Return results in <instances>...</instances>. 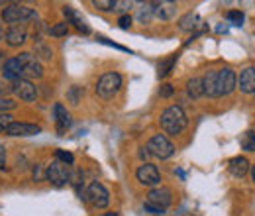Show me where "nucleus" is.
<instances>
[{"mask_svg": "<svg viewBox=\"0 0 255 216\" xmlns=\"http://www.w3.org/2000/svg\"><path fill=\"white\" fill-rule=\"evenodd\" d=\"M45 179L53 187H63L69 183V169L65 167V163H61L59 159L53 161L51 165H47L45 169Z\"/></svg>", "mask_w": 255, "mask_h": 216, "instance_id": "39448f33", "label": "nucleus"}, {"mask_svg": "<svg viewBox=\"0 0 255 216\" xmlns=\"http://www.w3.org/2000/svg\"><path fill=\"white\" fill-rule=\"evenodd\" d=\"M131 6H133V2H128V0L126 2H120V0H116V8H114V10H118V12H128Z\"/></svg>", "mask_w": 255, "mask_h": 216, "instance_id": "c9c22d12", "label": "nucleus"}, {"mask_svg": "<svg viewBox=\"0 0 255 216\" xmlns=\"http://www.w3.org/2000/svg\"><path fill=\"white\" fill-rule=\"evenodd\" d=\"M240 144H242V148H244L246 152H255V132L254 130H248V132L242 136Z\"/></svg>", "mask_w": 255, "mask_h": 216, "instance_id": "5701e85b", "label": "nucleus"}, {"mask_svg": "<svg viewBox=\"0 0 255 216\" xmlns=\"http://www.w3.org/2000/svg\"><path fill=\"white\" fill-rule=\"evenodd\" d=\"M228 169H230V173H232L234 177L242 179V177H246V175H248V171H250V161H248L246 157H242V155L232 157V159H230Z\"/></svg>", "mask_w": 255, "mask_h": 216, "instance_id": "dca6fc26", "label": "nucleus"}, {"mask_svg": "<svg viewBox=\"0 0 255 216\" xmlns=\"http://www.w3.org/2000/svg\"><path fill=\"white\" fill-rule=\"evenodd\" d=\"M135 177L141 185L145 187H157L161 183V173L153 163H141L135 171Z\"/></svg>", "mask_w": 255, "mask_h": 216, "instance_id": "0eeeda50", "label": "nucleus"}, {"mask_svg": "<svg viewBox=\"0 0 255 216\" xmlns=\"http://www.w3.org/2000/svg\"><path fill=\"white\" fill-rule=\"evenodd\" d=\"M4 165H6V150L0 144V169H4Z\"/></svg>", "mask_w": 255, "mask_h": 216, "instance_id": "4c0bfd02", "label": "nucleus"}, {"mask_svg": "<svg viewBox=\"0 0 255 216\" xmlns=\"http://www.w3.org/2000/svg\"><path fill=\"white\" fill-rule=\"evenodd\" d=\"M177 14V4L175 2H153V16L161 20H171Z\"/></svg>", "mask_w": 255, "mask_h": 216, "instance_id": "6ab92c4d", "label": "nucleus"}, {"mask_svg": "<svg viewBox=\"0 0 255 216\" xmlns=\"http://www.w3.org/2000/svg\"><path fill=\"white\" fill-rule=\"evenodd\" d=\"M147 152L151 155H155V157H159V159H169L171 155L175 154V146L169 142L167 136L155 134V136L147 142Z\"/></svg>", "mask_w": 255, "mask_h": 216, "instance_id": "20e7f679", "label": "nucleus"}, {"mask_svg": "<svg viewBox=\"0 0 255 216\" xmlns=\"http://www.w3.org/2000/svg\"><path fill=\"white\" fill-rule=\"evenodd\" d=\"M173 93H175V89H173V85H171V83H165V85H161V89H159L161 98H169V96H171Z\"/></svg>", "mask_w": 255, "mask_h": 216, "instance_id": "72a5a7b5", "label": "nucleus"}, {"mask_svg": "<svg viewBox=\"0 0 255 216\" xmlns=\"http://www.w3.org/2000/svg\"><path fill=\"white\" fill-rule=\"evenodd\" d=\"M12 87H14V93L18 94L22 100L32 102V100H35V96H37L35 87L32 85V81H28V79H18V81L12 83Z\"/></svg>", "mask_w": 255, "mask_h": 216, "instance_id": "f8f14e48", "label": "nucleus"}, {"mask_svg": "<svg viewBox=\"0 0 255 216\" xmlns=\"http://www.w3.org/2000/svg\"><path fill=\"white\" fill-rule=\"evenodd\" d=\"M159 122L165 134H169V136H179V134L187 128L189 118H187V114H185V110H183L181 106H169V108L163 110Z\"/></svg>", "mask_w": 255, "mask_h": 216, "instance_id": "f257e3e1", "label": "nucleus"}, {"mask_svg": "<svg viewBox=\"0 0 255 216\" xmlns=\"http://www.w3.org/2000/svg\"><path fill=\"white\" fill-rule=\"evenodd\" d=\"M238 87V77L236 73L230 69V67H224L218 71V91H220V96H228L236 91Z\"/></svg>", "mask_w": 255, "mask_h": 216, "instance_id": "9d476101", "label": "nucleus"}, {"mask_svg": "<svg viewBox=\"0 0 255 216\" xmlns=\"http://www.w3.org/2000/svg\"><path fill=\"white\" fill-rule=\"evenodd\" d=\"M14 124L10 114H0V134H6V130Z\"/></svg>", "mask_w": 255, "mask_h": 216, "instance_id": "2f4dec72", "label": "nucleus"}, {"mask_svg": "<svg viewBox=\"0 0 255 216\" xmlns=\"http://www.w3.org/2000/svg\"><path fill=\"white\" fill-rule=\"evenodd\" d=\"M35 55H39L41 59H51V57H53V51H51V47H47L43 41H37V43H35Z\"/></svg>", "mask_w": 255, "mask_h": 216, "instance_id": "393cba45", "label": "nucleus"}, {"mask_svg": "<svg viewBox=\"0 0 255 216\" xmlns=\"http://www.w3.org/2000/svg\"><path fill=\"white\" fill-rule=\"evenodd\" d=\"M37 18V12L33 8L28 6H22V4H10L2 10V20L6 24H12V26H18V24H26L30 20Z\"/></svg>", "mask_w": 255, "mask_h": 216, "instance_id": "f03ea898", "label": "nucleus"}, {"mask_svg": "<svg viewBox=\"0 0 255 216\" xmlns=\"http://www.w3.org/2000/svg\"><path fill=\"white\" fill-rule=\"evenodd\" d=\"M240 91L246 94H254L255 93V67H246L242 73H240Z\"/></svg>", "mask_w": 255, "mask_h": 216, "instance_id": "ddd939ff", "label": "nucleus"}, {"mask_svg": "<svg viewBox=\"0 0 255 216\" xmlns=\"http://www.w3.org/2000/svg\"><path fill=\"white\" fill-rule=\"evenodd\" d=\"M4 35H6V33H4V28H2V26H0V39H2V37H4Z\"/></svg>", "mask_w": 255, "mask_h": 216, "instance_id": "79ce46f5", "label": "nucleus"}, {"mask_svg": "<svg viewBox=\"0 0 255 216\" xmlns=\"http://www.w3.org/2000/svg\"><path fill=\"white\" fill-rule=\"evenodd\" d=\"M228 20H230L234 26H242V24H244V14L238 12V10H230V12H228Z\"/></svg>", "mask_w": 255, "mask_h": 216, "instance_id": "c756f323", "label": "nucleus"}, {"mask_svg": "<svg viewBox=\"0 0 255 216\" xmlns=\"http://www.w3.org/2000/svg\"><path fill=\"white\" fill-rule=\"evenodd\" d=\"M187 93L191 98H200L204 94V81L200 77H192L187 81Z\"/></svg>", "mask_w": 255, "mask_h": 216, "instance_id": "412c9836", "label": "nucleus"}, {"mask_svg": "<svg viewBox=\"0 0 255 216\" xmlns=\"http://www.w3.org/2000/svg\"><path fill=\"white\" fill-rule=\"evenodd\" d=\"M100 216H118V213H104V215H100Z\"/></svg>", "mask_w": 255, "mask_h": 216, "instance_id": "a19ab883", "label": "nucleus"}, {"mask_svg": "<svg viewBox=\"0 0 255 216\" xmlns=\"http://www.w3.org/2000/svg\"><path fill=\"white\" fill-rule=\"evenodd\" d=\"M63 14H65V18H67V24H73L77 30L83 31L85 35H87V33H91V28H89V26H87V22L79 16V12H77V10H73L71 6H65Z\"/></svg>", "mask_w": 255, "mask_h": 216, "instance_id": "a211bd4d", "label": "nucleus"}, {"mask_svg": "<svg viewBox=\"0 0 255 216\" xmlns=\"http://www.w3.org/2000/svg\"><path fill=\"white\" fill-rule=\"evenodd\" d=\"M12 108H16V102L12 98H8V96L0 98V114H8V110H12Z\"/></svg>", "mask_w": 255, "mask_h": 216, "instance_id": "c85d7f7f", "label": "nucleus"}, {"mask_svg": "<svg viewBox=\"0 0 255 216\" xmlns=\"http://www.w3.org/2000/svg\"><path fill=\"white\" fill-rule=\"evenodd\" d=\"M4 63H6V59H4V51H0V71L4 69Z\"/></svg>", "mask_w": 255, "mask_h": 216, "instance_id": "ea45409f", "label": "nucleus"}, {"mask_svg": "<svg viewBox=\"0 0 255 216\" xmlns=\"http://www.w3.org/2000/svg\"><path fill=\"white\" fill-rule=\"evenodd\" d=\"M177 61V55H171L169 59H165V61L159 65V77H167L169 73H171V69H173V65Z\"/></svg>", "mask_w": 255, "mask_h": 216, "instance_id": "a878e982", "label": "nucleus"}, {"mask_svg": "<svg viewBox=\"0 0 255 216\" xmlns=\"http://www.w3.org/2000/svg\"><path fill=\"white\" fill-rule=\"evenodd\" d=\"M87 201L95 207V209H106L108 203H110V195L106 191V187L100 185L98 181L91 183L89 189H87Z\"/></svg>", "mask_w": 255, "mask_h": 216, "instance_id": "423d86ee", "label": "nucleus"}, {"mask_svg": "<svg viewBox=\"0 0 255 216\" xmlns=\"http://www.w3.org/2000/svg\"><path fill=\"white\" fill-rule=\"evenodd\" d=\"M22 69H24V65H22V61L18 57H10V59H6V63H4L2 75H4V79L8 83H14V81L22 79Z\"/></svg>", "mask_w": 255, "mask_h": 216, "instance_id": "9b49d317", "label": "nucleus"}, {"mask_svg": "<svg viewBox=\"0 0 255 216\" xmlns=\"http://www.w3.org/2000/svg\"><path fill=\"white\" fill-rule=\"evenodd\" d=\"M198 24H200V20H198V16H196V14H192V12L185 14V16L179 20V28H181V30H185V31H192Z\"/></svg>", "mask_w": 255, "mask_h": 216, "instance_id": "4be33fe9", "label": "nucleus"}, {"mask_svg": "<svg viewBox=\"0 0 255 216\" xmlns=\"http://www.w3.org/2000/svg\"><path fill=\"white\" fill-rule=\"evenodd\" d=\"M6 43L10 45V47H20L24 41H26V37H28V31L24 26H12L10 30L6 31Z\"/></svg>", "mask_w": 255, "mask_h": 216, "instance_id": "2eb2a0df", "label": "nucleus"}, {"mask_svg": "<svg viewBox=\"0 0 255 216\" xmlns=\"http://www.w3.org/2000/svg\"><path fill=\"white\" fill-rule=\"evenodd\" d=\"M43 175H41V169H39V165H35L33 167V179H41Z\"/></svg>", "mask_w": 255, "mask_h": 216, "instance_id": "58836bf2", "label": "nucleus"}, {"mask_svg": "<svg viewBox=\"0 0 255 216\" xmlns=\"http://www.w3.org/2000/svg\"><path fill=\"white\" fill-rule=\"evenodd\" d=\"M122 89V77L118 73H104L96 83V94L104 100L114 98Z\"/></svg>", "mask_w": 255, "mask_h": 216, "instance_id": "7ed1b4c3", "label": "nucleus"}, {"mask_svg": "<svg viewBox=\"0 0 255 216\" xmlns=\"http://www.w3.org/2000/svg\"><path fill=\"white\" fill-rule=\"evenodd\" d=\"M171 201H173V197H171V191H169L167 187H155V189H151V191H149V195H147V201H145V203L165 213V211H167V207L171 205Z\"/></svg>", "mask_w": 255, "mask_h": 216, "instance_id": "6e6552de", "label": "nucleus"}, {"mask_svg": "<svg viewBox=\"0 0 255 216\" xmlns=\"http://www.w3.org/2000/svg\"><path fill=\"white\" fill-rule=\"evenodd\" d=\"M57 159L61 161V163H65V165H73L75 163V157H73V154H69V152H63V150H57Z\"/></svg>", "mask_w": 255, "mask_h": 216, "instance_id": "7c9ffc66", "label": "nucleus"}, {"mask_svg": "<svg viewBox=\"0 0 255 216\" xmlns=\"http://www.w3.org/2000/svg\"><path fill=\"white\" fill-rule=\"evenodd\" d=\"M118 26H120L122 30H128V28L131 26V16H129V14H122V16L118 18Z\"/></svg>", "mask_w": 255, "mask_h": 216, "instance_id": "f704fd0d", "label": "nucleus"}, {"mask_svg": "<svg viewBox=\"0 0 255 216\" xmlns=\"http://www.w3.org/2000/svg\"><path fill=\"white\" fill-rule=\"evenodd\" d=\"M8 93H14L12 83H8V81H0V98H4Z\"/></svg>", "mask_w": 255, "mask_h": 216, "instance_id": "473e14b6", "label": "nucleus"}, {"mask_svg": "<svg viewBox=\"0 0 255 216\" xmlns=\"http://www.w3.org/2000/svg\"><path fill=\"white\" fill-rule=\"evenodd\" d=\"M187 216H194V215H187Z\"/></svg>", "mask_w": 255, "mask_h": 216, "instance_id": "c03bdc74", "label": "nucleus"}, {"mask_svg": "<svg viewBox=\"0 0 255 216\" xmlns=\"http://www.w3.org/2000/svg\"><path fill=\"white\" fill-rule=\"evenodd\" d=\"M79 93H81L79 87H73V89H71V102H73V104H79Z\"/></svg>", "mask_w": 255, "mask_h": 216, "instance_id": "e433bc0d", "label": "nucleus"}, {"mask_svg": "<svg viewBox=\"0 0 255 216\" xmlns=\"http://www.w3.org/2000/svg\"><path fill=\"white\" fill-rule=\"evenodd\" d=\"M39 132H41V126H37V124H26V122H14L6 130L8 136H35Z\"/></svg>", "mask_w": 255, "mask_h": 216, "instance_id": "4468645a", "label": "nucleus"}, {"mask_svg": "<svg viewBox=\"0 0 255 216\" xmlns=\"http://www.w3.org/2000/svg\"><path fill=\"white\" fill-rule=\"evenodd\" d=\"M53 116H55V126H57V132L59 134H63L67 132V128L71 126V114L67 112V108H65L63 104H55L53 106Z\"/></svg>", "mask_w": 255, "mask_h": 216, "instance_id": "f3484780", "label": "nucleus"}, {"mask_svg": "<svg viewBox=\"0 0 255 216\" xmlns=\"http://www.w3.org/2000/svg\"><path fill=\"white\" fill-rule=\"evenodd\" d=\"M67 31H69V24H67V22H59V24H55L53 28H49V33H51L53 37L67 35Z\"/></svg>", "mask_w": 255, "mask_h": 216, "instance_id": "cd10ccee", "label": "nucleus"}, {"mask_svg": "<svg viewBox=\"0 0 255 216\" xmlns=\"http://www.w3.org/2000/svg\"><path fill=\"white\" fill-rule=\"evenodd\" d=\"M252 179H254V183H255V165H254V169H252Z\"/></svg>", "mask_w": 255, "mask_h": 216, "instance_id": "37998d69", "label": "nucleus"}, {"mask_svg": "<svg viewBox=\"0 0 255 216\" xmlns=\"http://www.w3.org/2000/svg\"><path fill=\"white\" fill-rule=\"evenodd\" d=\"M204 81V94H208L210 98H218L220 91H218V71H208Z\"/></svg>", "mask_w": 255, "mask_h": 216, "instance_id": "aec40b11", "label": "nucleus"}, {"mask_svg": "<svg viewBox=\"0 0 255 216\" xmlns=\"http://www.w3.org/2000/svg\"><path fill=\"white\" fill-rule=\"evenodd\" d=\"M18 59L22 61L24 65V69H22V79H41L43 77V67H41V63L35 61L32 57V53H22V55H18Z\"/></svg>", "mask_w": 255, "mask_h": 216, "instance_id": "1a4fd4ad", "label": "nucleus"}, {"mask_svg": "<svg viewBox=\"0 0 255 216\" xmlns=\"http://www.w3.org/2000/svg\"><path fill=\"white\" fill-rule=\"evenodd\" d=\"M93 4H95V8L102 10V12H110L116 8V0H95Z\"/></svg>", "mask_w": 255, "mask_h": 216, "instance_id": "bb28decb", "label": "nucleus"}, {"mask_svg": "<svg viewBox=\"0 0 255 216\" xmlns=\"http://www.w3.org/2000/svg\"><path fill=\"white\" fill-rule=\"evenodd\" d=\"M151 18H153V2L143 4V6L139 8V14H137V20H139L141 24H149Z\"/></svg>", "mask_w": 255, "mask_h": 216, "instance_id": "b1692460", "label": "nucleus"}]
</instances>
